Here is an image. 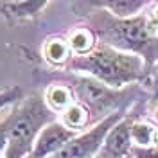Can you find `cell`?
Segmentation results:
<instances>
[{"instance_id": "16", "label": "cell", "mask_w": 158, "mask_h": 158, "mask_svg": "<svg viewBox=\"0 0 158 158\" xmlns=\"http://www.w3.org/2000/svg\"><path fill=\"white\" fill-rule=\"evenodd\" d=\"M142 86L149 94V108H153L158 102V65L149 72L148 79H146V83Z\"/></svg>"}, {"instance_id": "14", "label": "cell", "mask_w": 158, "mask_h": 158, "mask_svg": "<svg viewBox=\"0 0 158 158\" xmlns=\"http://www.w3.org/2000/svg\"><path fill=\"white\" fill-rule=\"evenodd\" d=\"M155 128H156V124L148 120V118H144V117L135 118L133 124H131V140H133V146H138V148L151 146Z\"/></svg>"}, {"instance_id": "20", "label": "cell", "mask_w": 158, "mask_h": 158, "mask_svg": "<svg viewBox=\"0 0 158 158\" xmlns=\"http://www.w3.org/2000/svg\"><path fill=\"white\" fill-rule=\"evenodd\" d=\"M151 113H153V122L158 126V102L153 106V108H151Z\"/></svg>"}, {"instance_id": "12", "label": "cell", "mask_w": 158, "mask_h": 158, "mask_svg": "<svg viewBox=\"0 0 158 158\" xmlns=\"http://www.w3.org/2000/svg\"><path fill=\"white\" fill-rule=\"evenodd\" d=\"M41 97H43V102L47 104V108L56 115H61L69 106L76 102L74 92L70 90L69 85H65L61 81H50Z\"/></svg>"}, {"instance_id": "15", "label": "cell", "mask_w": 158, "mask_h": 158, "mask_svg": "<svg viewBox=\"0 0 158 158\" xmlns=\"http://www.w3.org/2000/svg\"><path fill=\"white\" fill-rule=\"evenodd\" d=\"M22 99H23V90L20 86H7V88L0 90V111L4 108L18 104Z\"/></svg>"}, {"instance_id": "8", "label": "cell", "mask_w": 158, "mask_h": 158, "mask_svg": "<svg viewBox=\"0 0 158 158\" xmlns=\"http://www.w3.org/2000/svg\"><path fill=\"white\" fill-rule=\"evenodd\" d=\"M49 0H18L0 4V15L7 25H22L36 20L49 9Z\"/></svg>"}, {"instance_id": "21", "label": "cell", "mask_w": 158, "mask_h": 158, "mask_svg": "<svg viewBox=\"0 0 158 158\" xmlns=\"http://www.w3.org/2000/svg\"><path fill=\"white\" fill-rule=\"evenodd\" d=\"M151 146L158 148V126L155 128V133H153V142H151Z\"/></svg>"}, {"instance_id": "17", "label": "cell", "mask_w": 158, "mask_h": 158, "mask_svg": "<svg viewBox=\"0 0 158 158\" xmlns=\"http://www.w3.org/2000/svg\"><path fill=\"white\" fill-rule=\"evenodd\" d=\"M144 15H146V18H148L149 27L158 34V2H149V6L146 7Z\"/></svg>"}, {"instance_id": "10", "label": "cell", "mask_w": 158, "mask_h": 158, "mask_svg": "<svg viewBox=\"0 0 158 158\" xmlns=\"http://www.w3.org/2000/svg\"><path fill=\"white\" fill-rule=\"evenodd\" d=\"M88 6L102 9L115 18H133L142 15L149 6L148 0H92Z\"/></svg>"}, {"instance_id": "2", "label": "cell", "mask_w": 158, "mask_h": 158, "mask_svg": "<svg viewBox=\"0 0 158 158\" xmlns=\"http://www.w3.org/2000/svg\"><path fill=\"white\" fill-rule=\"evenodd\" d=\"M54 81L69 85L70 90L74 92L76 102L83 104L88 110L94 126L115 113H128L138 104L144 102L149 104V94L144 90L142 85H131L126 88L115 90L95 81L94 77L72 74V72L63 74L61 70H56Z\"/></svg>"}, {"instance_id": "6", "label": "cell", "mask_w": 158, "mask_h": 158, "mask_svg": "<svg viewBox=\"0 0 158 158\" xmlns=\"http://www.w3.org/2000/svg\"><path fill=\"white\" fill-rule=\"evenodd\" d=\"M149 108L148 102L138 104L128 111L124 117L118 120L117 124L108 131L102 146L99 149L95 158H129L133 140H131V124L138 117H144V111Z\"/></svg>"}, {"instance_id": "11", "label": "cell", "mask_w": 158, "mask_h": 158, "mask_svg": "<svg viewBox=\"0 0 158 158\" xmlns=\"http://www.w3.org/2000/svg\"><path fill=\"white\" fill-rule=\"evenodd\" d=\"M67 43H69L72 56L74 58H81V56H88L90 52L97 49L99 38L94 31L90 29L86 23H81L77 27L70 29L67 32Z\"/></svg>"}, {"instance_id": "5", "label": "cell", "mask_w": 158, "mask_h": 158, "mask_svg": "<svg viewBox=\"0 0 158 158\" xmlns=\"http://www.w3.org/2000/svg\"><path fill=\"white\" fill-rule=\"evenodd\" d=\"M126 113H115V115L97 122L95 126H92L90 129L79 133L76 138H72L58 155H54L50 158H95L101 146H102V142H104V138H106V135H108V131Z\"/></svg>"}, {"instance_id": "4", "label": "cell", "mask_w": 158, "mask_h": 158, "mask_svg": "<svg viewBox=\"0 0 158 158\" xmlns=\"http://www.w3.org/2000/svg\"><path fill=\"white\" fill-rule=\"evenodd\" d=\"M7 118V137L4 158H27L40 131L58 120V115L52 113L40 94H31L23 97L18 104L11 106Z\"/></svg>"}, {"instance_id": "7", "label": "cell", "mask_w": 158, "mask_h": 158, "mask_svg": "<svg viewBox=\"0 0 158 158\" xmlns=\"http://www.w3.org/2000/svg\"><path fill=\"white\" fill-rule=\"evenodd\" d=\"M77 137V133L67 129L59 120L50 122L49 126L40 131L38 138L32 146V151L27 158H50L58 155L61 149L69 144L72 138Z\"/></svg>"}, {"instance_id": "13", "label": "cell", "mask_w": 158, "mask_h": 158, "mask_svg": "<svg viewBox=\"0 0 158 158\" xmlns=\"http://www.w3.org/2000/svg\"><path fill=\"white\" fill-rule=\"evenodd\" d=\"M58 120L67 129L74 131V133H77V135H79V133H83V131H86V129H90L92 126H94L88 110L85 108L83 104H79V102H74L72 106H69V108L59 115Z\"/></svg>"}, {"instance_id": "3", "label": "cell", "mask_w": 158, "mask_h": 158, "mask_svg": "<svg viewBox=\"0 0 158 158\" xmlns=\"http://www.w3.org/2000/svg\"><path fill=\"white\" fill-rule=\"evenodd\" d=\"M67 72L94 77L95 81L115 90L131 85H144L148 79L142 58L115 50L102 43H99L97 49L90 52L88 56L72 58Z\"/></svg>"}, {"instance_id": "9", "label": "cell", "mask_w": 158, "mask_h": 158, "mask_svg": "<svg viewBox=\"0 0 158 158\" xmlns=\"http://www.w3.org/2000/svg\"><path fill=\"white\" fill-rule=\"evenodd\" d=\"M40 56L45 61V65L50 70H67L72 56V50H70L67 38L65 36H50L43 41L41 50H40Z\"/></svg>"}, {"instance_id": "18", "label": "cell", "mask_w": 158, "mask_h": 158, "mask_svg": "<svg viewBox=\"0 0 158 158\" xmlns=\"http://www.w3.org/2000/svg\"><path fill=\"white\" fill-rule=\"evenodd\" d=\"M129 158H158V148H155V146H148V148L133 146Z\"/></svg>"}, {"instance_id": "1", "label": "cell", "mask_w": 158, "mask_h": 158, "mask_svg": "<svg viewBox=\"0 0 158 158\" xmlns=\"http://www.w3.org/2000/svg\"><path fill=\"white\" fill-rule=\"evenodd\" d=\"M70 9L85 18V23L97 34L99 43L142 58L148 76L158 65V34L149 27L144 13L133 18H115L88 6V2H72Z\"/></svg>"}, {"instance_id": "19", "label": "cell", "mask_w": 158, "mask_h": 158, "mask_svg": "<svg viewBox=\"0 0 158 158\" xmlns=\"http://www.w3.org/2000/svg\"><path fill=\"white\" fill-rule=\"evenodd\" d=\"M6 137H7V118L4 117L0 120V158H4L6 151Z\"/></svg>"}]
</instances>
